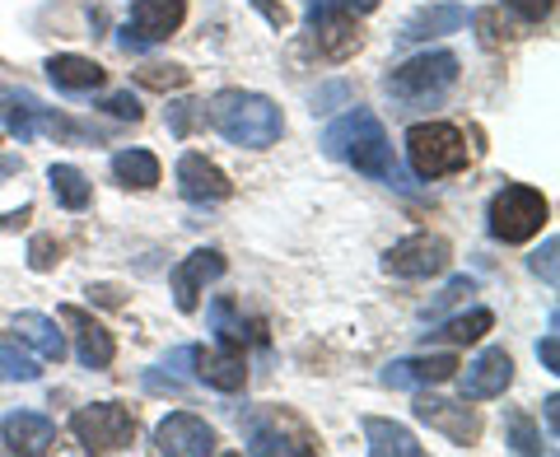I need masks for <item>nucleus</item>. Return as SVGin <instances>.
I'll use <instances>...</instances> for the list:
<instances>
[{"label": "nucleus", "mask_w": 560, "mask_h": 457, "mask_svg": "<svg viewBox=\"0 0 560 457\" xmlns=\"http://www.w3.org/2000/svg\"><path fill=\"white\" fill-rule=\"evenodd\" d=\"M323 154L337 164H350L364 178L397 183V160H393V140L383 131V121L370 108H350L323 131Z\"/></svg>", "instance_id": "obj_1"}, {"label": "nucleus", "mask_w": 560, "mask_h": 457, "mask_svg": "<svg viewBox=\"0 0 560 457\" xmlns=\"http://www.w3.org/2000/svg\"><path fill=\"white\" fill-rule=\"evenodd\" d=\"M210 127H215L238 150H267L285 131V117L267 94L253 90H224L210 98Z\"/></svg>", "instance_id": "obj_2"}, {"label": "nucleus", "mask_w": 560, "mask_h": 457, "mask_svg": "<svg viewBox=\"0 0 560 457\" xmlns=\"http://www.w3.org/2000/svg\"><path fill=\"white\" fill-rule=\"evenodd\" d=\"M458 84V57L453 51H420V57L393 66L388 75H383V90H388L393 103L401 108H434V103H444V94Z\"/></svg>", "instance_id": "obj_3"}, {"label": "nucleus", "mask_w": 560, "mask_h": 457, "mask_svg": "<svg viewBox=\"0 0 560 457\" xmlns=\"http://www.w3.org/2000/svg\"><path fill=\"white\" fill-rule=\"evenodd\" d=\"M551 206L541 197L537 187L528 183H504L495 197H490V210H486V228L495 243H528L533 234H541L547 224Z\"/></svg>", "instance_id": "obj_4"}, {"label": "nucleus", "mask_w": 560, "mask_h": 457, "mask_svg": "<svg viewBox=\"0 0 560 457\" xmlns=\"http://www.w3.org/2000/svg\"><path fill=\"white\" fill-rule=\"evenodd\" d=\"M407 160L420 178H448L467 168V136L448 121H416L407 131Z\"/></svg>", "instance_id": "obj_5"}, {"label": "nucleus", "mask_w": 560, "mask_h": 457, "mask_svg": "<svg viewBox=\"0 0 560 457\" xmlns=\"http://www.w3.org/2000/svg\"><path fill=\"white\" fill-rule=\"evenodd\" d=\"M0 127L14 140H33V136H51V140H80V127L70 117H61L57 108H47L38 94L28 90H5L0 94Z\"/></svg>", "instance_id": "obj_6"}, {"label": "nucleus", "mask_w": 560, "mask_h": 457, "mask_svg": "<svg viewBox=\"0 0 560 457\" xmlns=\"http://www.w3.org/2000/svg\"><path fill=\"white\" fill-rule=\"evenodd\" d=\"M70 434L84 444V453H127L136 438V415L121 401H94L70 415Z\"/></svg>", "instance_id": "obj_7"}, {"label": "nucleus", "mask_w": 560, "mask_h": 457, "mask_svg": "<svg viewBox=\"0 0 560 457\" xmlns=\"http://www.w3.org/2000/svg\"><path fill=\"white\" fill-rule=\"evenodd\" d=\"M243 453H253V457H308L313 444L300 430V420L267 407V411H253L248 425H243Z\"/></svg>", "instance_id": "obj_8"}, {"label": "nucleus", "mask_w": 560, "mask_h": 457, "mask_svg": "<svg viewBox=\"0 0 560 457\" xmlns=\"http://www.w3.org/2000/svg\"><path fill=\"white\" fill-rule=\"evenodd\" d=\"M187 20V0H136L131 5V20L121 24V47L127 51H145L154 43L173 38Z\"/></svg>", "instance_id": "obj_9"}, {"label": "nucleus", "mask_w": 560, "mask_h": 457, "mask_svg": "<svg viewBox=\"0 0 560 457\" xmlns=\"http://www.w3.org/2000/svg\"><path fill=\"white\" fill-rule=\"evenodd\" d=\"M448 261H453L448 238L411 234V238H401V243H393V248L383 253V271L397 276V280H430V276L448 271Z\"/></svg>", "instance_id": "obj_10"}, {"label": "nucleus", "mask_w": 560, "mask_h": 457, "mask_svg": "<svg viewBox=\"0 0 560 457\" xmlns=\"http://www.w3.org/2000/svg\"><path fill=\"white\" fill-rule=\"evenodd\" d=\"M154 453L164 457H206L215 453V430L191 411H173L154 425Z\"/></svg>", "instance_id": "obj_11"}, {"label": "nucleus", "mask_w": 560, "mask_h": 457, "mask_svg": "<svg viewBox=\"0 0 560 457\" xmlns=\"http://www.w3.org/2000/svg\"><path fill=\"white\" fill-rule=\"evenodd\" d=\"M224 253H215V248H197V253H187L178 267H173V276H168V285H173V304H178V313H197V304H201V290L210 285V280H220L224 276Z\"/></svg>", "instance_id": "obj_12"}, {"label": "nucleus", "mask_w": 560, "mask_h": 457, "mask_svg": "<svg viewBox=\"0 0 560 457\" xmlns=\"http://www.w3.org/2000/svg\"><path fill=\"white\" fill-rule=\"evenodd\" d=\"M416 420H425L430 430L448 434L458 448H467V444H477V438H481V415L471 411L467 401H444V397L420 392L416 397Z\"/></svg>", "instance_id": "obj_13"}, {"label": "nucleus", "mask_w": 560, "mask_h": 457, "mask_svg": "<svg viewBox=\"0 0 560 457\" xmlns=\"http://www.w3.org/2000/svg\"><path fill=\"white\" fill-rule=\"evenodd\" d=\"M510 383H514V360H510V350H500V345L481 350V355L458 374L463 401H490V397H500L504 388H510Z\"/></svg>", "instance_id": "obj_14"}, {"label": "nucleus", "mask_w": 560, "mask_h": 457, "mask_svg": "<svg viewBox=\"0 0 560 457\" xmlns=\"http://www.w3.org/2000/svg\"><path fill=\"white\" fill-rule=\"evenodd\" d=\"M173 178H178V191H183V197H187V201H197V206H206V201H230V197H234L230 173H224L220 164H210L206 154H191V150L178 160Z\"/></svg>", "instance_id": "obj_15"}, {"label": "nucleus", "mask_w": 560, "mask_h": 457, "mask_svg": "<svg viewBox=\"0 0 560 457\" xmlns=\"http://www.w3.org/2000/svg\"><path fill=\"white\" fill-rule=\"evenodd\" d=\"M61 323L70 327V337H75V360H80L84 368H108V364L117 360V341H113V331L103 327V323H94L84 308L66 304V308H61Z\"/></svg>", "instance_id": "obj_16"}, {"label": "nucleus", "mask_w": 560, "mask_h": 457, "mask_svg": "<svg viewBox=\"0 0 560 457\" xmlns=\"http://www.w3.org/2000/svg\"><path fill=\"white\" fill-rule=\"evenodd\" d=\"M458 374V360L453 355H411V360H393L383 368V383L388 388H434V383H448Z\"/></svg>", "instance_id": "obj_17"}, {"label": "nucleus", "mask_w": 560, "mask_h": 457, "mask_svg": "<svg viewBox=\"0 0 560 457\" xmlns=\"http://www.w3.org/2000/svg\"><path fill=\"white\" fill-rule=\"evenodd\" d=\"M467 20H471L467 5H420L416 14H407V24L397 28V43H430V38H444V33L467 28Z\"/></svg>", "instance_id": "obj_18"}, {"label": "nucleus", "mask_w": 560, "mask_h": 457, "mask_svg": "<svg viewBox=\"0 0 560 457\" xmlns=\"http://www.w3.org/2000/svg\"><path fill=\"white\" fill-rule=\"evenodd\" d=\"M51 438H57V425L38 411H10L0 420V444H5V453H47Z\"/></svg>", "instance_id": "obj_19"}, {"label": "nucleus", "mask_w": 560, "mask_h": 457, "mask_svg": "<svg viewBox=\"0 0 560 457\" xmlns=\"http://www.w3.org/2000/svg\"><path fill=\"white\" fill-rule=\"evenodd\" d=\"M191 364H197V378L215 392H238L248 383V368H243L238 350H206V345H191Z\"/></svg>", "instance_id": "obj_20"}, {"label": "nucleus", "mask_w": 560, "mask_h": 457, "mask_svg": "<svg viewBox=\"0 0 560 457\" xmlns=\"http://www.w3.org/2000/svg\"><path fill=\"white\" fill-rule=\"evenodd\" d=\"M47 80L66 94H94L103 90V66L90 57H75V51H61V57H47Z\"/></svg>", "instance_id": "obj_21"}, {"label": "nucleus", "mask_w": 560, "mask_h": 457, "mask_svg": "<svg viewBox=\"0 0 560 457\" xmlns=\"http://www.w3.org/2000/svg\"><path fill=\"white\" fill-rule=\"evenodd\" d=\"M364 444H370L374 457H425L420 438L407 425H397V420H378V415L364 420Z\"/></svg>", "instance_id": "obj_22"}, {"label": "nucleus", "mask_w": 560, "mask_h": 457, "mask_svg": "<svg viewBox=\"0 0 560 457\" xmlns=\"http://www.w3.org/2000/svg\"><path fill=\"white\" fill-rule=\"evenodd\" d=\"M14 337L24 345H33L43 360H66V331L57 327V318H47V313H20L14 318Z\"/></svg>", "instance_id": "obj_23"}, {"label": "nucleus", "mask_w": 560, "mask_h": 457, "mask_svg": "<svg viewBox=\"0 0 560 457\" xmlns=\"http://www.w3.org/2000/svg\"><path fill=\"white\" fill-rule=\"evenodd\" d=\"M313 43L327 61H346L350 51H360V28L355 14H327V20H313Z\"/></svg>", "instance_id": "obj_24"}, {"label": "nucleus", "mask_w": 560, "mask_h": 457, "mask_svg": "<svg viewBox=\"0 0 560 457\" xmlns=\"http://www.w3.org/2000/svg\"><path fill=\"white\" fill-rule=\"evenodd\" d=\"M47 187H51V197H57V206H66V210H90V201H94V187L75 164H51Z\"/></svg>", "instance_id": "obj_25"}, {"label": "nucleus", "mask_w": 560, "mask_h": 457, "mask_svg": "<svg viewBox=\"0 0 560 457\" xmlns=\"http://www.w3.org/2000/svg\"><path fill=\"white\" fill-rule=\"evenodd\" d=\"M113 178L121 187H136V191H150L160 183V160L150 150H117L113 154Z\"/></svg>", "instance_id": "obj_26"}, {"label": "nucleus", "mask_w": 560, "mask_h": 457, "mask_svg": "<svg viewBox=\"0 0 560 457\" xmlns=\"http://www.w3.org/2000/svg\"><path fill=\"white\" fill-rule=\"evenodd\" d=\"M210 327H215V337H220V345L224 350H243L248 345L257 331H248V323L238 318V308H234V298H210Z\"/></svg>", "instance_id": "obj_27"}, {"label": "nucleus", "mask_w": 560, "mask_h": 457, "mask_svg": "<svg viewBox=\"0 0 560 457\" xmlns=\"http://www.w3.org/2000/svg\"><path fill=\"white\" fill-rule=\"evenodd\" d=\"M490 327H495V313H490V308H471V313H463V318L444 323L440 331H425V337H434V341H453V345H471V341H481Z\"/></svg>", "instance_id": "obj_28"}, {"label": "nucleus", "mask_w": 560, "mask_h": 457, "mask_svg": "<svg viewBox=\"0 0 560 457\" xmlns=\"http://www.w3.org/2000/svg\"><path fill=\"white\" fill-rule=\"evenodd\" d=\"M43 368L33 355H24V350H14V345H0V383H33Z\"/></svg>", "instance_id": "obj_29"}, {"label": "nucleus", "mask_w": 560, "mask_h": 457, "mask_svg": "<svg viewBox=\"0 0 560 457\" xmlns=\"http://www.w3.org/2000/svg\"><path fill=\"white\" fill-rule=\"evenodd\" d=\"M504 430H510V448L514 453H541V434L533 430V420L523 415V411H510V420H504Z\"/></svg>", "instance_id": "obj_30"}, {"label": "nucleus", "mask_w": 560, "mask_h": 457, "mask_svg": "<svg viewBox=\"0 0 560 457\" xmlns=\"http://www.w3.org/2000/svg\"><path fill=\"white\" fill-rule=\"evenodd\" d=\"M378 10V0H308V24L327 20V14H370Z\"/></svg>", "instance_id": "obj_31"}, {"label": "nucleus", "mask_w": 560, "mask_h": 457, "mask_svg": "<svg viewBox=\"0 0 560 457\" xmlns=\"http://www.w3.org/2000/svg\"><path fill=\"white\" fill-rule=\"evenodd\" d=\"M136 80L150 84V90H183V84L191 80V70H183V66H145Z\"/></svg>", "instance_id": "obj_32"}, {"label": "nucleus", "mask_w": 560, "mask_h": 457, "mask_svg": "<svg viewBox=\"0 0 560 457\" xmlns=\"http://www.w3.org/2000/svg\"><path fill=\"white\" fill-rule=\"evenodd\" d=\"M500 10H510L514 20H523V24H547L556 0H500Z\"/></svg>", "instance_id": "obj_33"}, {"label": "nucleus", "mask_w": 560, "mask_h": 457, "mask_svg": "<svg viewBox=\"0 0 560 457\" xmlns=\"http://www.w3.org/2000/svg\"><path fill=\"white\" fill-rule=\"evenodd\" d=\"M61 261V243L51 238V234H33V243H28V267L33 271H51Z\"/></svg>", "instance_id": "obj_34"}, {"label": "nucleus", "mask_w": 560, "mask_h": 457, "mask_svg": "<svg viewBox=\"0 0 560 457\" xmlns=\"http://www.w3.org/2000/svg\"><path fill=\"white\" fill-rule=\"evenodd\" d=\"M471 290H477V285H471V280H467V276H458V280H448V285H444V294H440V298H434V304H430L425 313H420V318H425V323H430V318H440V313H444V308H453V304H458V298H463V294H471Z\"/></svg>", "instance_id": "obj_35"}, {"label": "nucleus", "mask_w": 560, "mask_h": 457, "mask_svg": "<svg viewBox=\"0 0 560 457\" xmlns=\"http://www.w3.org/2000/svg\"><path fill=\"white\" fill-rule=\"evenodd\" d=\"M556 248H560V243H556V234H551V238L533 253V271H537L541 280H547V285H556Z\"/></svg>", "instance_id": "obj_36"}, {"label": "nucleus", "mask_w": 560, "mask_h": 457, "mask_svg": "<svg viewBox=\"0 0 560 457\" xmlns=\"http://www.w3.org/2000/svg\"><path fill=\"white\" fill-rule=\"evenodd\" d=\"M197 108H201V103H187V98L183 103H168V131L178 136V140L191 131V117H197Z\"/></svg>", "instance_id": "obj_37"}, {"label": "nucleus", "mask_w": 560, "mask_h": 457, "mask_svg": "<svg viewBox=\"0 0 560 457\" xmlns=\"http://www.w3.org/2000/svg\"><path fill=\"white\" fill-rule=\"evenodd\" d=\"M103 113H113V117H121V121H140V103L121 90V94H108L103 98Z\"/></svg>", "instance_id": "obj_38"}, {"label": "nucleus", "mask_w": 560, "mask_h": 457, "mask_svg": "<svg viewBox=\"0 0 560 457\" xmlns=\"http://www.w3.org/2000/svg\"><path fill=\"white\" fill-rule=\"evenodd\" d=\"M467 24L481 28V47H500V43H504V33H500V24H495V10H477Z\"/></svg>", "instance_id": "obj_39"}, {"label": "nucleus", "mask_w": 560, "mask_h": 457, "mask_svg": "<svg viewBox=\"0 0 560 457\" xmlns=\"http://www.w3.org/2000/svg\"><path fill=\"white\" fill-rule=\"evenodd\" d=\"M537 360H541V368H551V374H556V368H560V341H556V313H551V331H547V337H541V341H537Z\"/></svg>", "instance_id": "obj_40"}, {"label": "nucleus", "mask_w": 560, "mask_h": 457, "mask_svg": "<svg viewBox=\"0 0 560 457\" xmlns=\"http://www.w3.org/2000/svg\"><path fill=\"white\" fill-rule=\"evenodd\" d=\"M145 388H150V392H183L187 383H183L178 374H160V368H150V374H145Z\"/></svg>", "instance_id": "obj_41"}, {"label": "nucleus", "mask_w": 560, "mask_h": 457, "mask_svg": "<svg viewBox=\"0 0 560 457\" xmlns=\"http://www.w3.org/2000/svg\"><path fill=\"white\" fill-rule=\"evenodd\" d=\"M90 298H98V304L117 308V304H121V290H113V285H90Z\"/></svg>", "instance_id": "obj_42"}, {"label": "nucleus", "mask_w": 560, "mask_h": 457, "mask_svg": "<svg viewBox=\"0 0 560 457\" xmlns=\"http://www.w3.org/2000/svg\"><path fill=\"white\" fill-rule=\"evenodd\" d=\"M14 173H24V160H14V154H0V187H5Z\"/></svg>", "instance_id": "obj_43"}, {"label": "nucleus", "mask_w": 560, "mask_h": 457, "mask_svg": "<svg viewBox=\"0 0 560 457\" xmlns=\"http://www.w3.org/2000/svg\"><path fill=\"white\" fill-rule=\"evenodd\" d=\"M253 5H257L261 14H267V20H271L276 28H285V10H280V5H271V0H253Z\"/></svg>", "instance_id": "obj_44"}, {"label": "nucleus", "mask_w": 560, "mask_h": 457, "mask_svg": "<svg viewBox=\"0 0 560 457\" xmlns=\"http://www.w3.org/2000/svg\"><path fill=\"white\" fill-rule=\"evenodd\" d=\"M28 215H33L28 206H24V210H10V215H0V228H20V224H24Z\"/></svg>", "instance_id": "obj_45"}, {"label": "nucleus", "mask_w": 560, "mask_h": 457, "mask_svg": "<svg viewBox=\"0 0 560 457\" xmlns=\"http://www.w3.org/2000/svg\"><path fill=\"white\" fill-rule=\"evenodd\" d=\"M560 397H547V425H551V434H556V425H560Z\"/></svg>", "instance_id": "obj_46"}]
</instances>
